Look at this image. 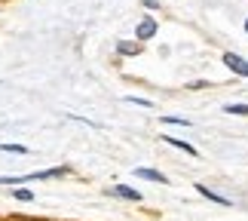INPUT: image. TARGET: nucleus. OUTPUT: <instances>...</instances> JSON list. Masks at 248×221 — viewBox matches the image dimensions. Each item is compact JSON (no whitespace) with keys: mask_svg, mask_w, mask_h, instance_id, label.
<instances>
[{"mask_svg":"<svg viewBox=\"0 0 248 221\" xmlns=\"http://www.w3.org/2000/svg\"><path fill=\"white\" fill-rule=\"evenodd\" d=\"M159 34V22L150 13H144L138 18V25H135V40L138 43H147V40H154V37Z\"/></svg>","mask_w":248,"mask_h":221,"instance_id":"f257e3e1","label":"nucleus"},{"mask_svg":"<svg viewBox=\"0 0 248 221\" xmlns=\"http://www.w3.org/2000/svg\"><path fill=\"white\" fill-rule=\"evenodd\" d=\"M221 62L230 68L236 77H242V80H248V59H242L239 52H233V50H227L224 55H221Z\"/></svg>","mask_w":248,"mask_h":221,"instance_id":"f03ea898","label":"nucleus"},{"mask_svg":"<svg viewBox=\"0 0 248 221\" xmlns=\"http://www.w3.org/2000/svg\"><path fill=\"white\" fill-rule=\"evenodd\" d=\"M104 194H110V197H120V200H126V203H141V190L138 187H132V185H110Z\"/></svg>","mask_w":248,"mask_h":221,"instance_id":"7ed1b4c3","label":"nucleus"},{"mask_svg":"<svg viewBox=\"0 0 248 221\" xmlns=\"http://www.w3.org/2000/svg\"><path fill=\"white\" fill-rule=\"evenodd\" d=\"M71 175V166H52V169H43V172H31V181H55V178H64Z\"/></svg>","mask_w":248,"mask_h":221,"instance_id":"20e7f679","label":"nucleus"},{"mask_svg":"<svg viewBox=\"0 0 248 221\" xmlns=\"http://www.w3.org/2000/svg\"><path fill=\"white\" fill-rule=\"evenodd\" d=\"M193 187H196V194H199V197H205V200H208V203H217V206H233V203H230V200H227L224 194L212 190L208 185H193Z\"/></svg>","mask_w":248,"mask_h":221,"instance_id":"39448f33","label":"nucleus"},{"mask_svg":"<svg viewBox=\"0 0 248 221\" xmlns=\"http://www.w3.org/2000/svg\"><path fill=\"white\" fill-rule=\"evenodd\" d=\"M163 141H166V145H171V148H178V151H184L190 160H196V157H199V151H196L193 145H190V141H184V138H175V136H163Z\"/></svg>","mask_w":248,"mask_h":221,"instance_id":"423d86ee","label":"nucleus"},{"mask_svg":"<svg viewBox=\"0 0 248 221\" xmlns=\"http://www.w3.org/2000/svg\"><path fill=\"white\" fill-rule=\"evenodd\" d=\"M135 175L144 178V181H156V185H169V178L163 175V172H159V169H150V166H138Z\"/></svg>","mask_w":248,"mask_h":221,"instance_id":"0eeeda50","label":"nucleus"},{"mask_svg":"<svg viewBox=\"0 0 248 221\" xmlns=\"http://www.w3.org/2000/svg\"><path fill=\"white\" fill-rule=\"evenodd\" d=\"M141 43L138 40H117V55H138Z\"/></svg>","mask_w":248,"mask_h":221,"instance_id":"6e6552de","label":"nucleus"},{"mask_svg":"<svg viewBox=\"0 0 248 221\" xmlns=\"http://www.w3.org/2000/svg\"><path fill=\"white\" fill-rule=\"evenodd\" d=\"M224 114H230V117H248V104L245 102H230V104H224Z\"/></svg>","mask_w":248,"mask_h":221,"instance_id":"1a4fd4ad","label":"nucleus"},{"mask_svg":"<svg viewBox=\"0 0 248 221\" xmlns=\"http://www.w3.org/2000/svg\"><path fill=\"white\" fill-rule=\"evenodd\" d=\"M13 200H18V203H34V190H28V187H16V190H13Z\"/></svg>","mask_w":248,"mask_h":221,"instance_id":"9d476101","label":"nucleus"},{"mask_svg":"<svg viewBox=\"0 0 248 221\" xmlns=\"http://www.w3.org/2000/svg\"><path fill=\"white\" fill-rule=\"evenodd\" d=\"M166 123V126H184V129H190V120L187 117H171V114H166V117H159Z\"/></svg>","mask_w":248,"mask_h":221,"instance_id":"9b49d317","label":"nucleus"},{"mask_svg":"<svg viewBox=\"0 0 248 221\" xmlns=\"http://www.w3.org/2000/svg\"><path fill=\"white\" fill-rule=\"evenodd\" d=\"M0 151H6V153H22V157L28 153L25 145H13V141H3V145H0Z\"/></svg>","mask_w":248,"mask_h":221,"instance_id":"f8f14e48","label":"nucleus"},{"mask_svg":"<svg viewBox=\"0 0 248 221\" xmlns=\"http://www.w3.org/2000/svg\"><path fill=\"white\" fill-rule=\"evenodd\" d=\"M126 102L129 104H138V108H147V111L154 108V102H150V99H141V95H126Z\"/></svg>","mask_w":248,"mask_h":221,"instance_id":"ddd939ff","label":"nucleus"},{"mask_svg":"<svg viewBox=\"0 0 248 221\" xmlns=\"http://www.w3.org/2000/svg\"><path fill=\"white\" fill-rule=\"evenodd\" d=\"M208 86H212L208 80H190V83L184 86V89H190V92H199V89H208Z\"/></svg>","mask_w":248,"mask_h":221,"instance_id":"4468645a","label":"nucleus"},{"mask_svg":"<svg viewBox=\"0 0 248 221\" xmlns=\"http://www.w3.org/2000/svg\"><path fill=\"white\" fill-rule=\"evenodd\" d=\"M141 6H144V9H150V13H154V9H159V0H141Z\"/></svg>","mask_w":248,"mask_h":221,"instance_id":"2eb2a0df","label":"nucleus"},{"mask_svg":"<svg viewBox=\"0 0 248 221\" xmlns=\"http://www.w3.org/2000/svg\"><path fill=\"white\" fill-rule=\"evenodd\" d=\"M6 221H43V218H31V215H9Z\"/></svg>","mask_w":248,"mask_h":221,"instance_id":"dca6fc26","label":"nucleus"},{"mask_svg":"<svg viewBox=\"0 0 248 221\" xmlns=\"http://www.w3.org/2000/svg\"><path fill=\"white\" fill-rule=\"evenodd\" d=\"M245 31H248V18H245Z\"/></svg>","mask_w":248,"mask_h":221,"instance_id":"f3484780","label":"nucleus"},{"mask_svg":"<svg viewBox=\"0 0 248 221\" xmlns=\"http://www.w3.org/2000/svg\"><path fill=\"white\" fill-rule=\"evenodd\" d=\"M0 3H9V0H0Z\"/></svg>","mask_w":248,"mask_h":221,"instance_id":"a211bd4d","label":"nucleus"}]
</instances>
